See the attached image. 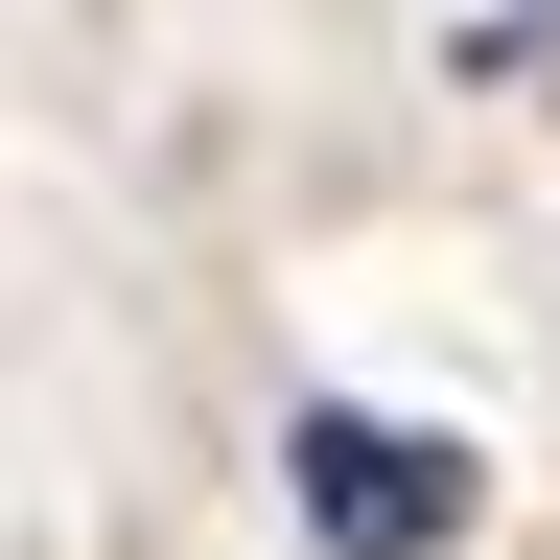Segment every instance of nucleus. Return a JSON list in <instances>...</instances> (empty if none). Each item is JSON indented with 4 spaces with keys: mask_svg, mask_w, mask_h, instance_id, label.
<instances>
[{
    "mask_svg": "<svg viewBox=\"0 0 560 560\" xmlns=\"http://www.w3.org/2000/svg\"><path fill=\"white\" fill-rule=\"evenodd\" d=\"M280 467H304V537H327V560H444V537L490 514L444 420H374V397H327V420H304Z\"/></svg>",
    "mask_w": 560,
    "mask_h": 560,
    "instance_id": "1",
    "label": "nucleus"
}]
</instances>
